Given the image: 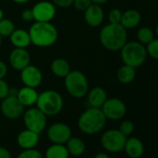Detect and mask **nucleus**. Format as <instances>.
Returning a JSON list of instances; mask_svg holds the SVG:
<instances>
[{"mask_svg":"<svg viewBox=\"0 0 158 158\" xmlns=\"http://www.w3.org/2000/svg\"><path fill=\"white\" fill-rule=\"evenodd\" d=\"M31 43L38 48H48L58 40L57 28L50 23L35 22L28 30Z\"/></svg>","mask_w":158,"mask_h":158,"instance_id":"obj_1","label":"nucleus"},{"mask_svg":"<svg viewBox=\"0 0 158 158\" xmlns=\"http://www.w3.org/2000/svg\"><path fill=\"white\" fill-rule=\"evenodd\" d=\"M127 33L120 23H108L100 32V42L102 47L110 51L120 50L127 43Z\"/></svg>","mask_w":158,"mask_h":158,"instance_id":"obj_2","label":"nucleus"},{"mask_svg":"<svg viewBox=\"0 0 158 158\" xmlns=\"http://www.w3.org/2000/svg\"><path fill=\"white\" fill-rule=\"evenodd\" d=\"M107 118L101 108L89 107L84 111L78 118V128L87 135H94L102 131L106 124Z\"/></svg>","mask_w":158,"mask_h":158,"instance_id":"obj_3","label":"nucleus"},{"mask_svg":"<svg viewBox=\"0 0 158 158\" xmlns=\"http://www.w3.org/2000/svg\"><path fill=\"white\" fill-rule=\"evenodd\" d=\"M64 88L67 93L73 98L82 99L89 90V84L84 73L71 71L64 77Z\"/></svg>","mask_w":158,"mask_h":158,"instance_id":"obj_4","label":"nucleus"},{"mask_svg":"<svg viewBox=\"0 0 158 158\" xmlns=\"http://www.w3.org/2000/svg\"><path fill=\"white\" fill-rule=\"evenodd\" d=\"M35 105L47 116H53L62 110L63 99L58 91L47 89L38 94Z\"/></svg>","mask_w":158,"mask_h":158,"instance_id":"obj_5","label":"nucleus"},{"mask_svg":"<svg viewBox=\"0 0 158 158\" xmlns=\"http://www.w3.org/2000/svg\"><path fill=\"white\" fill-rule=\"evenodd\" d=\"M120 52L124 64L134 68L141 66L145 62L148 55L146 47L137 41L127 42L120 49Z\"/></svg>","mask_w":158,"mask_h":158,"instance_id":"obj_6","label":"nucleus"},{"mask_svg":"<svg viewBox=\"0 0 158 158\" xmlns=\"http://www.w3.org/2000/svg\"><path fill=\"white\" fill-rule=\"evenodd\" d=\"M127 139L119 129H109L102 134L101 143L107 152H119L124 150Z\"/></svg>","mask_w":158,"mask_h":158,"instance_id":"obj_7","label":"nucleus"},{"mask_svg":"<svg viewBox=\"0 0 158 158\" xmlns=\"http://www.w3.org/2000/svg\"><path fill=\"white\" fill-rule=\"evenodd\" d=\"M23 122L25 127L38 134L43 132L47 126V115L37 107H30L23 113Z\"/></svg>","mask_w":158,"mask_h":158,"instance_id":"obj_8","label":"nucleus"},{"mask_svg":"<svg viewBox=\"0 0 158 158\" xmlns=\"http://www.w3.org/2000/svg\"><path fill=\"white\" fill-rule=\"evenodd\" d=\"M24 106L21 103L17 97L8 96L7 98L3 99L0 104V110L2 114L11 120L18 119L23 115L24 113Z\"/></svg>","mask_w":158,"mask_h":158,"instance_id":"obj_9","label":"nucleus"},{"mask_svg":"<svg viewBox=\"0 0 158 158\" xmlns=\"http://www.w3.org/2000/svg\"><path fill=\"white\" fill-rule=\"evenodd\" d=\"M32 11L35 22L50 23L56 16L57 9L51 1L42 0L32 8Z\"/></svg>","mask_w":158,"mask_h":158,"instance_id":"obj_10","label":"nucleus"},{"mask_svg":"<svg viewBox=\"0 0 158 158\" xmlns=\"http://www.w3.org/2000/svg\"><path fill=\"white\" fill-rule=\"evenodd\" d=\"M101 109L105 117L110 120H119L123 118L127 113L125 102L118 98L107 99Z\"/></svg>","mask_w":158,"mask_h":158,"instance_id":"obj_11","label":"nucleus"},{"mask_svg":"<svg viewBox=\"0 0 158 158\" xmlns=\"http://www.w3.org/2000/svg\"><path fill=\"white\" fill-rule=\"evenodd\" d=\"M47 135L52 143L65 144L72 137V129L68 125L58 122L52 124L48 128Z\"/></svg>","mask_w":158,"mask_h":158,"instance_id":"obj_12","label":"nucleus"},{"mask_svg":"<svg viewBox=\"0 0 158 158\" xmlns=\"http://www.w3.org/2000/svg\"><path fill=\"white\" fill-rule=\"evenodd\" d=\"M43 80V74L38 67L35 65L29 64L21 71V81L23 86L36 89L38 88Z\"/></svg>","mask_w":158,"mask_h":158,"instance_id":"obj_13","label":"nucleus"},{"mask_svg":"<svg viewBox=\"0 0 158 158\" xmlns=\"http://www.w3.org/2000/svg\"><path fill=\"white\" fill-rule=\"evenodd\" d=\"M10 66L16 71H22L23 68L31 64V56L26 48H14L9 57Z\"/></svg>","mask_w":158,"mask_h":158,"instance_id":"obj_14","label":"nucleus"},{"mask_svg":"<svg viewBox=\"0 0 158 158\" xmlns=\"http://www.w3.org/2000/svg\"><path fill=\"white\" fill-rule=\"evenodd\" d=\"M84 19L86 23L90 27L96 28L101 26L104 21V11L102 5L92 3L84 11Z\"/></svg>","mask_w":158,"mask_h":158,"instance_id":"obj_15","label":"nucleus"},{"mask_svg":"<svg viewBox=\"0 0 158 158\" xmlns=\"http://www.w3.org/2000/svg\"><path fill=\"white\" fill-rule=\"evenodd\" d=\"M39 142V134L30 129L21 131L17 137V143L23 150L34 149Z\"/></svg>","mask_w":158,"mask_h":158,"instance_id":"obj_16","label":"nucleus"},{"mask_svg":"<svg viewBox=\"0 0 158 158\" xmlns=\"http://www.w3.org/2000/svg\"><path fill=\"white\" fill-rule=\"evenodd\" d=\"M86 96L89 107L93 108H102L103 103L108 99L106 90L101 87H95L91 89L88 91Z\"/></svg>","mask_w":158,"mask_h":158,"instance_id":"obj_17","label":"nucleus"},{"mask_svg":"<svg viewBox=\"0 0 158 158\" xmlns=\"http://www.w3.org/2000/svg\"><path fill=\"white\" fill-rule=\"evenodd\" d=\"M38 94L39 93L35 89L23 86V88L19 89L17 98L24 107H32L35 105Z\"/></svg>","mask_w":158,"mask_h":158,"instance_id":"obj_18","label":"nucleus"},{"mask_svg":"<svg viewBox=\"0 0 158 158\" xmlns=\"http://www.w3.org/2000/svg\"><path fill=\"white\" fill-rule=\"evenodd\" d=\"M10 40L14 48H27L32 43L29 32L25 29H15L10 35Z\"/></svg>","mask_w":158,"mask_h":158,"instance_id":"obj_19","label":"nucleus"},{"mask_svg":"<svg viewBox=\"0 0 158 158\" xmlns=\"http://www.w3.org/2000/svg\"><path fill=\"white\" fill-rule=\"evenodd\" d=\"M124 150L129 157L139 158L144 152V145L139 139L136 137H131L127 139Z\"/></svg>","mask_w":158,"mask_h":158,"instance_id":"obj_20","label":"nucleus"},{"mask_svg":"<svg viewBox=\"0 0 158 158\" xmlns=\"http://www.w3.org/2000/svg\"><path fill=\"white\" fill-rule=\"evenodd\" d=\"M141 21V14L137 10H127L122 13L120 24L126 29H133L137 27Z\"/></svg>","mask_w":158,"mask_h":158,"instance_id":"obj_21","label":"nucleus"},{"mask_svg":"<svg viewBox=\"0 0 158 158\" xmlns=\"http://www.w3.org/2000/svg\"><path fill=\"white\" fill-rule=\"evenodd\" d=\"M50 70L55 76L59 78H64L71 72V66L65 59L57 58L52 60L50 64Z\"/></svg>","mask_w":158,"mask_h":158,"instance_id":"obj_22","label":"nucleus"},{"mask_svg":"<svg viewBox=\"0 0 158 158\" xmlns=\"http://www.w3.org/2000/svg\"><path fill=\"white\" fill-rule=\"evenodd\" d=\"M116 77L117 80L121 84L124 85L130 84L134 81V79L136 77V68L124 64L118 69L116 73Z\"/></svg>","mask_w":158,"mask_h":158,"instance_id":"obj_23","label":"nucleus"},{"mask_svg":"<svg viewBox=\"0 0 158 158\" xmlns=\"http://www.w3.org/2000/svg\"><path fill=\"white\" fill-rule=\"evenodd\" d=\"M65 146L68 150L69 154L73 156H80L84 153L86 150V145L84 141L77 137H71L65 143Z\"/></svg>","mask_w":158,"mask_h":158,"instance_id":"obj_24","label":"nucleus"},{"mask_svg":"<svg viewBox=\"0 0 158 158\" xmlns=\"http://www.w3.org/2000/svg\"><path fill=\"white\" fill-rule=\"evenodd\" d=\"M69 155L65 144L52 143L46 151V158H68Z\"/></svg>","mask_w":158,"mask_h":158,"instance_id":"obj_25","label":"nucleus"},{"mask_svg":"<svg viewBox=\"0 0 158 158\" xmlns=\"http://www.w3.org/2000/svg\"><path fill=\"white\" fill-rule=\"evenodd\" d=\"M137 38H138V42H139L140 44L147 45L154 38V35L151 28L144 26V27H140L137 31Z\"/></svg>","mask_w":158,"mask_h":158,"instance_id":"obj_26","label":"nucleus"},{"mask_svg":"<svg viewBox=\"0 0 158 158\" xmlns=\"http://www.w3.org/2000/svg\"><path fill=\"white\" fill-rule=\"evenodd\" d=\"M15 25L14 23L10 20V19H5L3 18L2 20H0V35L2 37L9 36L13 33L15 30Z\"/></svg>","mask_w":158,"mask_h":158,"instance_id":"obj_27","label":"nucleus"},{"mask_svg":"<svg viewBox=\"0 0 158 158\" xmlns=\"http://www.w3.org/2000/svg\"><path fill=\"white\" fill-rule=\"evenodd\" d=\"M146 51L152 59L158 60V38H153L149 44H147Z\"/></svg>","mask_w":158,"mask_h":158,"instance_id":"obj_28","label":"nucleus"},{"mask_svg":"<svg viewBox=\"0 0 158 158\" xmlns=\"http://www.w3.org/2000/svg\"><path fill=\"white\" fill-rule=\"evenodd\" d=\"M17 158H43V155L38 150H35L34 148V149L23 150L18 154Z\"/></svg>","mask_w":158,"mask_h":158,"instance_id":"obj_29","label":"nucleus"},{"mask_svg":"<svg viewBox=\"0 0 158 158\" xmlns=\"http://www.w3.org/2000/svg\"><path fill=\"white\" fill-rule=\"evenodd\" d=\"M122 13L123 12L119 9H113V10H111L110 12H109V15H108L109 23L119 24L121 23Z\"/></svg>","mask_w":158,"mask_h":158,"instance_id":"obj_30","label":"nucleus"},{"mask_svg":"<svg viewBox=\"0 0 158 158\" xmlns=\"http://www.w3.org/2000/svg\"><path fill=\"white\" fill-rule=\"evenodd\" d=\"M119 130L125 135V136H129L131 133L134 131V124L130 120H125L120 124Z\"/></svg>","mask_w":158,"mask_h":158,"instance_id":"obj_31","label":"nucleus"},{"mask_svg":"<svg viewBox=\"0 0 158 158\" xmlns=\"http://www.w3.org/2000/svg\"><path fill=\"white\" fill-rule=\"evenodd\" d=\"M91 4V0H73V6L78 11H85Z\"/></svg>","mask_w":158,"mask_h":158,"instance_id":"obj_32","label":"nucleus"},{"mask_svg":"<svg viewBox=\"0 0 158 158\" xmlns=\"http://www.w3.org/2000/svg\"><path fill=\"white\" fill-rule=\"evenodd\" d=\"M10 86L5 79H0V100H3L9 96L10 93Z\"/></svg>","mask_w":158,"mask_h":158,"instance_id":"obj_33","label":"nucleus"},{"mask_svg":"<svg viewBox=\"0 0 158 158\" xmlns=\"http://www.w3.org/2000/svg\"><path fill=\"white\" fill-rule=\"evenodd\" d=\"M51 2L58 8L66 9L73 6V0H51Z\"/></svg>","mask_w":158,"mask_h":158,"instance_id":"obj_34","label":"nucleus"},{"mask_svg":"<svg viewBox=\"0 0 158 158\" xmlns=\"http://www.w3.org/2000/svg\"><path fill=\"white\" fill-rule=\"evenodd\" d=\"M21 18L23 21L26 22V23H30L32 21H34V16H33V11L32 9L31 10H24L22 14H21Z\"/></svg>","mask_w":158,"mask_h":158,"instance_id":"obj_35","label":"nucleus"},{"mask_svg":"<svg viewBox=\"0 0 158 158\" xmlns=\"http://www.w3.org/2000/svg\"><path fill=\"white\" fill-rule=\"evenodd\" d=\"M7 73H8L7 64L4 61L0 60V79H4L6 77Z\"/></svg>","mask_w":158,"mask_h":158,"instance_id":"obj_36","label":"nucleus"},{"mask_svg":"<svg viewBox=\"0 0 158 158\" xmlns=\"http://www.w3.org/2000/svg\"><path fill=\"white\" fill-rule=\"evenodd\" d=\"M0 158H11L10 152L3 146H0Z\"/></svg>","mask_w":158,"mask_h":158,"instance_id":"obj_37","label":"nucleus"},{"mask_svg":"<svg viewBox=\"0 0 158 158\" xmlns=\"http://www.w3.org/2000/svg\"><path fill=\"white\" fill-rule=\"evenodd\" d=\"M18 91H19V89H17V88H10V93H9V96L17 97V95H18Z\"/></svg>","mask_w":158,"mask_h":158,"instance_id":"obj_38","label":"nucleus"},{"mask_svg":"<svg viewBox=\"0 0 158 158\" xmlns=\"http://www.w3.org/2000/svg\"><path fill=\"white\" fill-rule=\"evenodd\" d=\"M94 158H110V156L105 152H99L95 155Z\"/></svg>","mask_w":158,"mask_h":158,"instance_id":"obj_39","label":"nucleus"},{"mask_svg":"<svg viewBox=\"0 0 158 158\" xmlns=\"http://www.w3.org/2000/svg\"><path fill=\"white\" fill-rule=\"evenodd\" d=\"M109 0H91V2L94 4H98V5H103L105 3H107Z\"/></svg>","mask_w":158,"mask_h":158,"instance_id":"obj_40","label":"nucleus"},{"mask_svg":"<svg viewBox=\"0 0 158 158\" xmlns=\"http://www.w3.org/2000/svg\"><path fill=\"white\" fill-rule=\"evenodd\" d=\"M12 1L16 4H20V5H23V4H27L28 2H30L31 0H12Z\"/></svg>","mask_w":158,"mask_h":158,"instance_id":"obj_41","label":"nucleus"},{"mask_svg":"<svg viewBox=\"0 0 158 158\" xmlns=\"http://www.w3.org/2000/svg\"><path fill=\"white\" fill-rule=\"evenodd\" d=\"M3 18H4V12H3L2 9L0 8V20H2Z\"/></svg>","mask_w":158,"mask_h":158,"instance_id":"obj_42","label":"nucleus"},{"mask_svg":"<svg viewBox=\"0 0 158 158\" xmlns=\"http://www.w3.org/2000/svg\"><path fill=\"white\" fill-rule=\"evenodd\" d=\"M155 33H156V35H157V36H158V24H157V26H156V28H155Z\"/></svg>","mask_w":158,"mask_h":158,"instance_id":"obj_43","label":"nucleus"},{"mask_svg":"<svg viewBox=\"0 0 158 158\" xmlns=\"http://www.w3.org/2000/svg\"><path fill=\"white\" fill-rule=\"evenodd\" d=\"M1 44H2V36L0 35V47H1Z\"/></svg>","mask_w":158,"mask_h":158,"instance_id":"obj_44","label":"nucleus"}]
</instances>
